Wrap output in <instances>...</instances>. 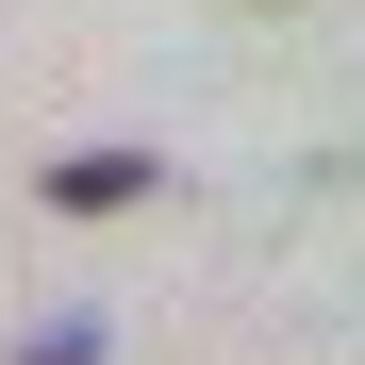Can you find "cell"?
<instances>
[{"label":"cell","instance_id":"obj_1","mask_svg":"<svg viewBox=\"0 0 365 365\" xmlns=\"http://www.w3.org/2000/svg\"><path fill=\"white\" fill-rule=\"evenodd\" d=\"M50 200H67V216H116V200H150V150H83V166H50Z\"/></svg>","mask_w":365,"mask_h":365}]
</instances>
